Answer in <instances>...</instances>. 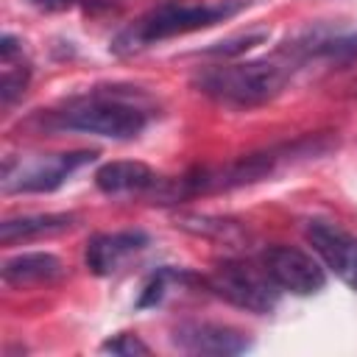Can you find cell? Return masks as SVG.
I'll list each match as a JSON object with an SVG mask.
<instances>
[{"label": "cell", "mask_w": 357, "mask_h": 357, "mask_svg": "<svg viewBox=\"0 0 357 357\" xmlns=\"http://www.w3.org/2000/svg\"><path fill=\"white\" fill-rule=\"evenodd\" d=\"M61 276H64V262L47 251H28L3 262V282L17 290L50 284V282H59Z\"/></svg>", "instance_id": "12"}, {"label": "cell", "mask_w": 357, "mask_h": 357, "mask_svg": "<svg viewBox=\"0 0 357 357\" xmlns=\"http://www.w3.org/2000/svg\"><path fill=\"white\" fill-rule=\"evenodd\" d=\"M98 151H67L31 156L14 165L11 159L3 165V190L6 192H53L59 190L78 167L89 165Z\"/></svg>", "instance_id": "6"}, {"label": "cell", "mask_w": 357, "mask_h": 357, "mask_svg": "<svg viewBox=\"0 0 357 357\" xmlns=\"http://www.w3.org/2000/svg\"><path fill=\"white\" fill-rule=\"evenodd\" d=\"M324 265L349 287H357V240L332 220H310L304 229Z\"/></svg>", "instance_id": "8"}, {"label": "cell", "mask_w": 357, "mask_h": 357, "mask_svg": "<svg viewBox=\"0 0 357 357\" xmlns=\"http://www.w3.org/2000/svg\"><path fill=\"white\" fill-rule=\"evenodd\" d=\"M20 50V45H17V39L11 36V33H6L3 36V42H0V56H3V61H11V56Z\"/></svg>", "instance_id": "20"}, {"label": "cell", "mask_w": 357, "mask_h": 357, "mask_svg": "<svg viewBox=\"0 0 357 357\" xmlns=\"http://www.w3.org/2000/svg\"><path fill=\"white\" fill-rule=\"evenodd\" d=\"M162 176L145 162H106L95 173V184L106 195H151Z\"/></svg>", "instance_id": "11"}, {"label": "cell", "mask_w": 357, "mask_h": 357, "mask_svg": "<svg viewBox=\"0 0 357 357\" xmlns=\"http://www.w3.org/2000/svg\"><path fill=\"white\" fill-rule=\"evenodd\" d=\"M351 95H357V81H354V84H351Z\"/></svg>", "instance_id": "21"}, {"label": "cell", "mask_w": 357, "mask_h": 357, "mask_svg": "<svg viewBox=\"0 0 357 357\" xmlns=\"http://www.w3.org/2000/svg\"><path fill=\"white\" fill-rule=\"evenodd\" d=\"M100 351L123 354V357H134V354H148L151 349H148L137 335H114V337H109V340L100 343Z\"/></svg>", "instance_id": "17"}, {"label": "cell", "mask_w": 357, "mask_h": 357, "mask_svg": "<svg viewBox=\"0 0 357 357\" xmlns=\"http://www.w3.org/2000/svg\"><path fill=\"white\" fill-rule=\"evenodd\" d=\"M173 346L190 354H243L251 349V337L229 324L212 321H184L170 335Z\"/></svg>", "instance_id": "9"}, {"label": "cell", "mask_w": 357, "mask_h": 357, "mask_svg": "<svg viewBox=\"0 0 357 357\" xmlns=\"http://www.w3.org/2000/svg\"><path fill=\"white\" fill-rule=\"evenodd\" d=\"M265 39H268V31H248V33L223 39V42L206 47L204 53H206V56H223V59H229V56H240V53H245V50L254 47V45H262Z\"/></svg>", "instance_id": "16"}, {"label": "cell", "mask_w": 357, "mask_h": 357, "mask_svg": "<svg viewBox=\"0 0 357 357\" xmlns=\"http://www.w3.org/2000/svg\"><path fill=\"white\" fill-rule=\"evenodd\" d=\"M153 114L151 98L137 89H92L67 100L64 109L47 112L42 126L47 131H81L109 139H134L145 131Z\"/></svg>", "instance_id": "1"}, {"label": "cell", "mask_w": 357, "mask_h": 357, "mask_svg": "<svg viewBox=\"0 0 357 357\" xmlns=\"http://www.w3.org/2000/svg\"><path fill=\"white\" fill-rule=\"evenodd\" d=\"M206 284L212 293H218L229 304L257 312V315L273 312V307L279 304V293H282V287L271 279V273L265 271L262 262L254 265V262H243V259L218 262L212 268V273L206 276Z\"/></svg>", "instance_id": "5"}, {"label": "cell", "mask_w": 357, "mask_h": 357, "mask_svg": "<svg viewBox=\"0 0 357 357\" xmlns=\"http://www.w3.org/2000/svg\"><path fill=\"white\" fill-rule=\"evenodd\" d=\"M259 262L265 265V271L271 273V279L296 296H312L318 290H324L326 284V273L324 268L301 248L293 245H271L262 251Z\"/></svg>", "instance_id": "7"}, {"label": "cell", "mask_w": 357, "mask_h": 357, "mask_svg": "<svg viewBox=\"0 0 357 357\" xmlns=\"http://www.w3.org/2000/svg\"><path fill=\"white\" fill-rule=\"evenodd\" d=\"M248 0H218V3H162L153 11L142 14L134 25L120 31L112 42L114 53H137L153 42L181 36L190 31L209 28L215 22H223L243 11Z\"/></svg>", "instance_id": "4"}, {"label": "cell", "mask_w": 357, "mask_h": 357, "mask_svg": "<svg viewBox=\"0 0 357 357\" xmlns=\"http://www.w3.org/2000/svg\"><path fill=\"white\" fill-rule=\"evenodd\" d=\"M176 226H181L184 231H192L198 237H209V240H220V243H237L245 231L223 218H206V215H181L176 218Z\"/></svg>", "instance_id": "14"}, {"label": "cell", "mask_w": 357, "mask_h": 357, "mask_svg": "<svg viewBox=\"0 0 357 357\" xmlns=\"http://www.w3.org/2000/svg\"><path fill=\"white\" fill-rule=\"evenodd\" d=\"M75 226V215L67 212H47V215H22V218H8L0 223V240L6 245L36 240V237H50L61 234Z\"/></svg>", "instance_id": "13"}, {"label": "cell", "mask_w": 357, "mask_h": 357, "mask_svg": "<svg viewBox=\"0 0 357 357\" xmlns=\"http://www.w3.org/2000/svg\"><path fill=\"white\" fill-rule=\"evenodd\" d=\"M170 268H162V271H156L151 279H148V284L142 287V296H139V301H137V307L142 310V307H153V304H159L162 298H165V290H167V279H170Z\"/></svg>", "instance_id": "18"}, {"label": "cell", "mask_w": 357, "mask_h": 357, "mask_svg": "<svg viewBox=\"0 0 357 357\" xmlns=\"http://www.w3.org/2000/svg\"><path fill=\"white\" fill-rule=\"evenodd\" d=\"M28 81H31V70L25 64L11 67L6 61V70H3V78H0V103L3 106H11L17 98H22Z\"/></svg>", "instance_id": "15"}, {"label": "cell", "mask_w": 357, "mask_h": 357, "mask_svg": "<svg viewBox=\"0 0 357 357\" xmlns=\"http://www.w3.org/2000/svg\"><path fill=\"white\" fill-rule=\"evenodd\" d=\"M298 56L282 50L271 59L218 64L195 75L198 92L226 106H259L273 100L290 81Z\"/></svg>", "instance_id": "3"}, {"label": "cell", "mask_w": 357, "mask_h": 357, "mask_svg": "<svg viewBox=\"0 0 357 357\" xmlns=\"http://www.w3.org/2000/svg\"><path fill=\"white\" fill-rule=\"evenodd\" d=\"M332 148V139L326 137H307L284 145H271L265 151H254L245 156H237L234 162L218 165V167H195L184 176H176L181 201L192 195H209V192H229L237 187H248L257 181H265L276 176L282 167L324 156Z\"/></svg>", "instance_id": "2"}, {"label": "cell", "mask_w": 357, "mask_h": 357, "mask_svg": "<svg viewBox=\"0 0 357 357\" xmlns=\"http://www.w3.org/2000/svg\"><path fill=\"white\" fill-rule=\"evenodd\" d=\"M148 245V234L139 229H128V231H112V234H95L86 243V268L98 276H109L114 273L131 254L142 251Z\"/></svg>", "instance_id": "10"}, {"label": "cell", "mask_w": 357, "mask_h": 357, "mask_svg": "<svg viewBox=\"0 0 357 357\" xmlns=\"http://www.w3.org/2000/svg\"><path fill=\"white\" fill-rule=\"evenodd\" d=\"M28 3L36 8H45V11H64L73 6V0H28Z\"/></svg>", "instance_id": "19"}]
</instances>
